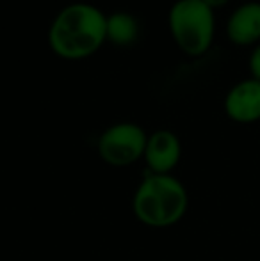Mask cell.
I'll use <instances>...</instances> for the list:
<instances>
[{"mask_svg":"<svg viewBox=\"0 0 260 261\" xmlns=\"http://www.w3.org/2000/svg\"><path fill=\"white\" fill-rule=\"evenodd\" d=\"M189 194L185 185L171 174H148L137 185L132 210L141 224L155 229L175 226L185 217Z\"/></svg>","mask_w":260,"mask_h":261,"instance_id":"obj_2","label":"cell"},{"mask_svg":"<svg viewBox=\"0 0 260 261\" xmlns=\"http://www.w3.org/2000/svg\"><path fill=\"white\" fill-rule=\"evenodd\" d=\"M182 156L178 137L170 130H159L148 135L145 149L146 167L152 174H171Z\"/></svg>","mask_w":260,"mask_h":261,"instance_id":"obj_5","label":"cell"},{"mask_svg":"<svg viewBox=\"0 0 260 261\" xmlns=\"http://www.w3.org/2000/svg\"><path fill=\"white\" fill-rule=\"evenodd\" d=\"M148 135L135 123L109 126L98 139V155L107 165L127 167L145 156Z\"/></svg>","mask_w":260,"mask_h":261,"instance_id":"obj_4","label":"cell"},{"mask_svg":"<svg viewBox=\"0 0 260 261\" xmlns=\"http://www.w3.org/2000/svg\"><path fill=\"white\" fill-rule=\"evenodd\" d=\"M226 34L239 46L255 45L260 41V2H246L239 6L228 18Z\"/></svg>","mask_w":260,"mask_h":261,"instance_id":"obj_7","label":"cell"},{"mask_svg":"<svg viewBox=\"0 0 260 261\" xmlns=\"http://www.w3.org/2000/svg\"><path fill=\"white\" fill-rule=\"evenodd\" d=\"M107 39V16L89 4H72L64 7L49 32L54 54L68 61L89 57Z\"/></svg>","mask_w":260,"mask_h":261,"instance_id":"obj_1","label":"cell"},{"mask_svg":"<svg viewBox=\"0 0 260 261\" xmlns=\"http://www.w3.org/2000/svg\"><path fill=\"white\" fill-rule=\"evenodd\" d=\"M203 2L207 4L210 9H216V7H223L228 0H203Z\"/></svg>","mask_w":260,"mask_h":261,"instance_id":"obj_10","label":"cell"},{"mask_svg":"<svg viewBox=\"0 0 260 261\" xmlns=\"http://www.w3.org/2000/svg\"><path fill=\"white\" fill-rule=\"evenodd\" d=\"M225 112L235 123H255L260 119V80L246 79L228 91Z\"/></svg>","mask_w":260,"mask_h":261,"instance_id":"obj_6","label":"cell"},{"mask_svg":"<svg viewBox=\"0 0 260 261\" xmlns=\"http://www.w3.org/2000/svg\"><path fill=\"white\" fill-rule=\"evenodd\" d=\"M139 23L129 13H114L107 18V39L118 46H127L137 39Z\"/></svg>","mask_w":260,"mask_h":261,"instance_id":"obj_8","label":"cell"},{"mask_svg":"<svg viewBox=\"0 0 260 261\" xmlns=\"http://www.w3.org/2000/svg\"><path fill=\"white\" fill-rule=\"evenodd\" d=\"M170 31L184 54L203 55L214 41V9L203 0H178L170 11Z\"/></svg>","mask_w":260,"mask_h":261,"instance_id":"obj_3","label":"cell"},{"mask_svg":"<svg viewBox=\"0 0 260 261\" xmlns=\"http://www.w3.org/2000/svg\"><path fill=\"white\" fill-rule=\"evenodd\" d=\"M250 71L251 79L260 80V43L253 48V52L250 55Z\"/></svg>","mask_w":260,"mask_h":261,"instance_id":"obj_9","label":"cell"}]
</instances>
